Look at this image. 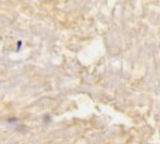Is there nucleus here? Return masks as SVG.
I'll list each match as a JSON object with an SVG mask.
<instances>
[]
</instances>
